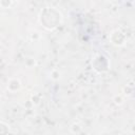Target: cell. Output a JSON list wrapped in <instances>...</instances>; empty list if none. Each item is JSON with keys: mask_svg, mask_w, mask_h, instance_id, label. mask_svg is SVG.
<instances>
[{"mask_svg": "<svg viewBox=\"0 0 135 135\" xmlns=\"http://www.w3.org/2000/svg\"><path fill=\"white\" fill-rule=\"evenodd\" d=\"M111 37H113V38L116 37V39H113V40H112V42H113L114 44H116V45H120V44H122L123 41H124V36H123L119 31H114V32L112 33Z\"/></svg>", "mask_w": 135, "mask_h": 135, "instance_id": "cell-3", "label": "cell"}, {"mask_svg": "<svg viewBox=\"0 0 135 135\" xmlns=\"http://www.w3.org/2000/svg\"><path fill=\"white\" fill-rule=\"evenodd\" d=\"M94 62H98V64H93V68L97 71V72H104V71H107L108 70V66H109V64H108V60H107V58L105 57H103V56H97L95 59H94Z\"/></svg>", "mask_w": 135, "mask_h": 135, "instance_id": "cell-2", "label": "cell"}, {"mask_svg": "<svg viewBox=\"0 0 135 135\" xmlns=\"http://www.w3.org/2000/svg\"><path fill=\"white\" fill-rule=\"evenodd\" d=\"M8 133V127L3 123V122H0V135H7Z\"/></svg>", "mask_w": 135, "mask_h": 135, "instance_id": "cell-4", "label": "cell"}, {"mask_svg": "<svg viewBox=\"0 0 135 135\" xmlns=\"http://www.w3.org/2000/svg\"><path fill=\"white\" fill-rule=\"evenodd\" d=\"M40 21L44 27L49 30L55 28L61 21V14L55 7H45L40 14Z\"/></svg>", "mask_w": 135, "mask_h": 135, "instance_id": "cell-1", "label": "cell"}, {"mask_svg": "<svg viewBox=\"0 0 135 135\" xmlns=\"http://www.w3.org/2000/svg\"><path fill=\"white\" fill-rule=\"evenodd\" d=\"M12 3H13V2H11V1H8V2H3V1H1V2H0V5H2V6H9Z\"/></svg>", "mask_w": 135, "mask_h": 135, "instance_id": "cell-5", "label": "cell"}]
</instances>
